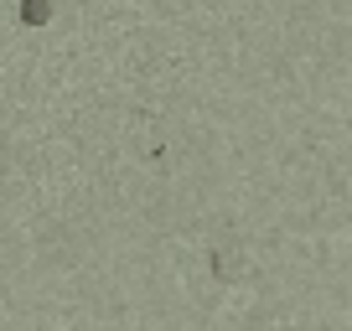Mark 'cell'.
I'll list each match as a JSON object with an SVG mask.
<instances>
[{"label":"cell","mask_w":352,"mask_h":331,"mask_svg":"<svg viewBox=\"0 0 352 331\" xmlns=\"http://www.w3.org/2000/svg\"><path fill=\"white\" fill-rule=\"evenodd\" d=\"M212 275H218L223 285H233V279L243 275V249L239 243H218V249H212Z\"/></svg>","instance_id":"6da1fadb"},{"label":"cell","mask_w":352,"mask_h":331,"mask_svg":"<svg viewBox=\"0 0 352 331\" xmlns=\"http://www.w3.org/2000/svg\"><path fill=\"white\" fill-rule=\"evenodd\" d=\"M47 21H52V0H26L21 5V26L36 32V26H47Z\"/></svg>","instance_id":"7a4b0ae2"}]
</instances>
